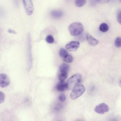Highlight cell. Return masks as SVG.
<instances>
[{
	"label": "cell",
	"mask_w": 121,
	"mask_h": 121,
	"mask_svg": "<svg viewBox=\"0 0 121 121\" xmlns=\"http://www.w3.org/2000/svg\"><path fill=\"white\" fill-rule=\"evenodd\" d=\"M84 27L81 22H76L70 24L68 28L70 34L73 36H77L81 34L84 30Z\"/></svg>",
	"instance_id": "6da1fadb"
},
{
	"label": "cell",
	"mask_w": 121,
	"mask_h": 121,
	"mask_svg": "<svg viewBox=\"0 0 121 121\" xmlns=\"http://www.w3.org/2000/svg\"><path fill=\"white\" fill-rule=\"evenodd\" d=\"M82 75L77 73L73 75L68 80L66 83L67 89L71 90L78 85L81 81Z\"/></svg>",
	"instance_id": "7a4b0ae2"
},
{
	"label": "cell",
	"mask_w": 121,
	"mask_h": 121,
	"mask_svg": "<svg viewBox=\"0 0 121 121\" xmlns=\"http://www.w3.org/2000/svg\"><path fill=\"white\" fill-rule=\"evenodd\" d=\"M85 90V88L83 85H78L73 89L70 95V98L72 99L77 98L83 94Z\"/></svg>",
	"instance_id": "3957f363"
},
{
	"label": "cell",
	"mask_w": 121,
	"mask_h": 121,
	"mask_svg": "<svg viewBox=\"0 0 121 121\" xmlns=\"http://www.w3.org/2000/svg\"><path fill=\"white\" fill-rule=\"evenodd\" d=\"M23 4L26 12L29 15H31L34 11V8L33 3L31 0H23Z\"/></svg>",
	"instance_id": "277c9868"
},
{
	"label": "cell",
	"mask_w": 121,
	"mask_h": 121,
	"mask_svg": "<svg viewBox=\"0 0 121 121\" xmlns=\"http://www.w3.org/2000/svg\"><path fill=\"white\" fill-rule=\"evenodd\" d=\"M109 110L108 106L104 103H102L96 106L94 109V111L97 113L103 114Z\"/></svg>",
	"instance_id": "5b68a950"
},
{
	"label": "cell",
	"mask_w": 121,
	"mask_h": 121,
	"mask_svg": "<svg viewBox=\"0 0 121 121\" xmlns=\"http://www.w3.org/2000/svg\"><path fill=\"white\" fill-rule=\"evenodd\" d=\"M80 45L79 43L77 41H72L68 43L65 45L66 49L71 52L76 51L79 48Z\"/></svg>",
	"instance_id": "8992f818"
},
{
	"label": "cell",
	"mask_w": 121,
	"mask_h": 121,
	"mask_svg": "<svg viewBox=\"0 0 121 121\" xmlns=\"http://www.w3.org/2000/svg\"><path fill=\"white\" fill-rule=\"evenodd\" d=\"M10 80L5 74L1 73L0 74V86L5 88L8 86L10 84Z\"/></svg>",
	"instance_id": "52a82bcc"
},
{
	"label": "cell",
	"mask_w": 121,
	"mask_h": 121,
	"mask_svg": "<svg viewBox=\"0 0 121 121\" xmlns=\"http://www.w3.org/2000/svg\"><path fill=\"white\" fill-rule=\"evenodd\" d=\"M86 38L88 43L91 45L95 46L99 43V41L97 40L89 34H87L86 35Z\"/></svg>",
	"instance_id": "ba28073f"
},
{
	"label": "cell",
	"mask_w": 121,
	"mask_h": 121,
	"mask_svg": "<svg viewBox=\"0 0 121 121\" xmlns=\"http://www.w3.org/2000/svg\"><path fill=\"white\" fill-rule=\"evenodd\" d=\"M56 88L59 91L63 92L65 91L67 89L66 83L64 81H60L57 84Z\"/></svg>",
	"instance_id": "9c48e42d"
},
{
	"label": "cell",
	"mask_w": 121,
	"mask_h": 121,
	"mask_svg": "<svg viewBox=\"0 0 121 121\" xmlns=\"http://www.w3.org/2000/svg\"><path fill=\"white\" fill-rule=\"evenodd\" d=\"M70 67L68 64L64 63L62 64L59 68V73H67Z\"/></svg>",
	"instance_id": "30bf717a"
},
{
	"label": "cell",
	"mask_w": 121,
	"mask_h": 121,
	"mask_svg": "<svg viewBox=\"0 0 121 121\" xmlns=\"http://www.w3.org/2000/svg\"><path fill=\"white\" fill-rule=\"evenodd\" d=\"M50 14L52 17L58 18L61 17L63 13L60 10H53L51 12Z\"/></svg>",
	"instance_id": "8fae6325"
},
{
	"label": "cell",
	"mask_w": 121,
	"mask_h": 121,
	"mask_svg": "<svg viewBox=\"0 0 121 121\" xmlns=\"http://www.w3.org/2000/svg\"><path fill=\"white\" fill-rule=\"evenodd\" d=\"M99 29L101 32H105L108 30L109 27L108 25L106 23H103L101 24L100 25Z\"/></svg>",
	"instance_id": "7c38bea8"
},
{
	"label": "cell",
	"mask_w": 121,
	"mask_h": 121,
	"mask_svg": "<svg viewBox=\"0 0 121 121\" xmlns=\"http://www.w3.org/2000/svg\"><path fill=\"white\" fill-rule=\"evenodd\" d=\"M59 54L60 56L63 58L68 54L67 51L63 48H61L60 49Z\"/></svg>",
	"instance_id": "4fadbf2b"
},
{
	"label": "cell",
	"mask_w": 121,
	"mask_h": 121,
	"mask_svg": "<svg viewBox=\"0 0 121 121\" xmlns=\"http://www.w3.org/2000/svg\"><path fill=\"white\" fill-rule=\"evenodd\" d=\"M85 0H76L75 1L76 5L78 7H80L83 6L86 3Z\"/></svg>",
	"instance_id": "5bb4252c"
},
{
	"label": "cell",
	"mask_w": 121,
	"mask_h": 121,
	"mask_svg": "<svg viewBox=\"0 0 121 121\" xmlns=\"http://www.w3.org/2000/svg\"><path fill=\"white\" fill-rule=\"evenodd\" d=\"M63 60L66 62L71 63L73 61V58L71 55L68 54L63 58Z\"/></svg>",
	"instance_id": "9a60e30c"
},
{
	"label": "cell",
	"mask_w": 121,
	"mask_h": 121,
	"mask_svg": "<svg viewBox=\"0 0 121 121\" xmlns=\"http://www.w3.org/2000/svg\"><path fill=\"white\" fill-rule=\"evenodd\" d=\"M67 73H59V78L60 81H64L67 77Z\"/></svg>",
	"instance_id": "2e32d148"
},
{
	"label": "cell",
	"mask_w": 121,
	"mask_h": 121,
	"mask_svg": "<svg viewBox=\"0 0 121 121\" xmlns=\"http://www.w3.org/2000/svg\"><path fill=\"white\" fill-rule=\"evenodd\" d=\"M114 44L117 47H121V37H118L115 40Z\"/></svg>",
	"instance_id": "e0dca14e"
},
{
	"label": "cell",
	"mask_w": 121,
	"mask_h": 121,
	"mask_svg": "<svg viewBox=\"0 0 121 121\" xmlns=\"http://www.w3.org/2000/svg\"><path fill=\"white\" fill-rule=\"evenodd\" d=\"M45 39L47 42L49 43H52L54 41V38L51 35H48L46 37Z\"/></svg>",
	"instance_id": "ac0fdd59"
},
{
	"label": "cell",
	"mask_w": 121,
	"mask_h": 121,
	"mask_svg": "<svg viewBox=\"0 0 121 121\" xmlns=\"http://www.w3.org/2000/svg\"><path fill=\"white\" fill-rule=\"evenodd\" d=\"M66 99L65 95L63 93L60 95L58 97V99L59 101L61 102H64L65 100Z\"/></svg>",
	"instance_id": "d6986e66"
},
{
	"label": "cell",
	"mask_w": 121,
	"mask_h": 121,
	"mask_svg": "<svg viewBox=\"0 0 121 121\" xmlns=\"http://www.w3.org/2000/svg\"><path fill=\"white\" fill-rule=\"evenodd\" d=\"M5 98L4 93L1 91H0V103H1L4 101Z\"/></svg>",
	"instance_id": "ffe728a7"
},
{
	"label": "cell",
	"mask_w": 121,
	"mask_h": 121,
	"mask_svg": "<svg viewBox=\"0 0 121 121\" xmlns=\"http://www.w3.org/2000/svg\"><path fill=\"white\" fill-rule=\"evenodd\" d=\"M117 19L118 22L121 25V11L118 14Z\"/></svg>",
	"instance_id": "44dd1931"
},
{
	"label": "cell",
	"mask_w": 121,
	"mask_h": 121,
	"mask_svg": "<svg viewBox=\"0 0 121 121\" xmlns=\"http://www.w3.org/2000/svg\"><path fill=\"white\" fill-rule=\"evenodd\" d=\"M97 2L98 3L100 4H104L108 2L109 0H97Z\"/></svg>",
	"instance_id": "7402d4cb"
},
{
	"label": "cell",
	"mask_w": 121,
	"mask_h": 121,
	"mask_svg": "<svg viewBox=\"0 0 121 121\" xmlns=\"http://www.w3.org/2000/svg\"><path fill=\"white\" fill-rule=\"evenodd\" d=\"M8 32H9L11 33L14 34H15L16 33V32L14 30L10 29H9L8 30Z\"/></svg>",
	"instance_id": "603a6c76"
},
{
	"label": "cell",
	"mask_w": 121,
	"mask_h": 121,
	"mask_svg": "<svg viewBox=\"0 0 121 121\" xmlns=\"http://www.w3.org/2000/svg\"><path fill=\"white\" fill-rule=\"evenodd\" d=\"M74 121H86L84 119L82 118H79L76 120Z\"/></svg>",
	"instance_id": "cb8c5ba5"
},
{
	"label": "cell",
	"mask_w": 121,
	"mask_h": 121,
	"mask_svg": "<svg viewBox=\"0 0 121 121\" xmlns=\"http://www.w3.org/2000/svg\"><path fill=\"white\" fill-rule=\"evenodd\" d=\"M119 85L121 87V80L120 81L119 83Z\"/></svg>",
	"instance_id": "d4e9b609"
},
{
	"label": "cell",
	"mask_w": 121,
	"mask_h": 121,
	"mask_svg": "<svg viewBox=\"0 0 121 121\" xmlns=\"http://www.w3.org/2000/svg\"><path fill=\"white\" fill-rule=\"evenodd\" d=\"M120 1H121V0Z\"/></svg>",
	"instance_id": "484cf974"
}]
</instances>
